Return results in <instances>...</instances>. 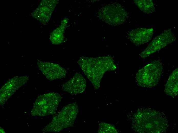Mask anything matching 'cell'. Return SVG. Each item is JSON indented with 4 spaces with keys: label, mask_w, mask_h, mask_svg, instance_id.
<instances>
[{
    "label": "cell",
    "mask_w": 178,
    "mask_h": 133,
    "mask_svg": "<svg viewBox=\"0 0 178 133\" xmlns=\"http://www.w3.org/2000/svg\"><path fill=\"white\" fill-rule=\"evenodd\" d=\"M132 118V128L139 133L164 132L168 126L164 115L150 109H138Z\"/></svg>",
    "instance_id": "6da1fadb"
},
{
    "label": "cell",
    "mask_w": 178,
    "mask_h": 133,
    "mask_svg": "<svg viewBox=\"0 0 178 133\" xmlns=\"http://www.w3.org/2000/svg\"><path fill=\"white\" fill-rule=\"evenodd\" d=\"M77 63L96 90L100 87L105 73L108 71L114 70L117 68L114 60L109 56L95 58L82 56Z\"/></svg>",
    "instance_id": "7a4b0ae2"
},
{
    "label": "cell",
    "mask_w": 178,
    "mask_h": 133,
    "mask_svg": "<svg viewBox=\"0 0 178 133\" xmlns=\"http://www.w3.org/2000/svg\"><path fill=\"white\" fill-rule=\"evenodd\" d=\"M78 111L76 102L66 105L53 117L51 122L43 129V132H59L64 129L72 126Z\"/></svg>",
    "instance_id": "3957f363"
},
{
    "label": "cell",
    "mask_w": 178,
    "mask_h": 133,
    "mask_svg": "<svg viewBox=\"0 0 178 133\" xmlns=\"http://www.w3.org/2000/svg\"><path fill=\"white\" fill-rule=\"evenodd\" d=\"M163 70L160 60L152 61L138 71L136 76L138 84L143 87L155 86L160 81Z\"/></svg>",
    "instance_id": "277c9868"
},
{
    "label": "cell",
    "mask_w": 178,
    "mask_h": 133,
    "mask_svg": "<svg viewBox=\"0 0 178 133\" xmlns=\"http://www.w3.org/2000/svg\"><path fill=\"white\" fill-rule=\"evenodd\" d=\"M62 98L60 95L55 92L40 95L34 104L31 112V115L44 116L54 114Z\"/></svg>",
    "instance_id": "5b68a950"
},
{
    "label": "cell",
    "mask_w": 178,
    "mask_h": 133,
    "mask_svg": "<svg viewBox=\"0 0 178 133\" xmlns=\"http://www.w3.org/2000/svg\"><path fill=\"white\" fill-rule=\"evenodd\" d=\"M98 15L102 21L114 26L123 24L128 17V14L124 7L116 3L102 7L99 9Z\"/></svg>",
    "instance_id": "8992f818"
},
{
    "label": "cell",
    "mask_w": 178,
    "mask_h": 133,
    "mask_svg": "<svg viewBox=\"0 0 178 133\" xmlns=\"http://www.w3.org/2000/svg\"><path fill=\"white\" fill-rule=\"evenodd\" d=\"M175 39V34L171 29L165 30L153 40L139 56L142 59L146 58L173 42Z\"/></svg>",
    "instance_id": "52a82bcc"
},
{
    "label": "cell",
    "mask_w": 178,
    "mask_h": 133,
    "mask_svg": "<svg viewBox=\"0 0 178 133\" xmlns=\"http://www.w3.org/2000/svg\"><path fill=\"white\" fill-rule=\"evenodd\" d=\"M29 79L27 76H16L8 80L0 91V104L3 105L16 91L26 83Z\"/></svg>",
    "instance_id": "ba28073f"
},
{
    "label": "cell",
    "mask_w": 178,
    "mask_h": 133,
    "mask_svg": "<svg viewBox=\"0 0 178 133\" xmlns=\"http://www.w3.org/2000/svg\"><path fill=\"white\" fill-rule=\"evenodd\" d=\"M37 64L42 73L50 81L62 79L65 77L67 71L59 64L39 60L37 61Z\"/></svg>",
    "instance_id": "9c48e42d"
},
{
    "label": "cell",
    "mask_w": 178,
    "mask_h": 133,
    "mask_svg": "<svg viewBox=\"0 0 178 133\" xmlns=\"http://www.w3.org/2000/svg\"><path fill=\"white\" fill-rule=\"evenodd\" d=\"M86 83L82 75L76 73L71 79L62 85V90L72 95H76L84 91L86 86Z\"/></svg>",
    "instance_id": "30bf717a"
},
{
    "label": "cell",
    "mask_w": 178,
    "mask_h": 133,
    "mask_svg": "<svg viewBox=\"0 0 178 133\" xmlns=\"http://www.w3.org/2000/svg\"><path fill=\"white\" fill-rule=\"evenodd\" d=\"M153 34L152 28H138L129 31L127 33L128 39L137 46L146 43L151 39Z\"/></svg>",
    "instance_id": "8fae6325"
},
{
    "label": "cell",
    "mask_w": 178,
    "mask_h": 133,
    "mask_svg": "<svg viewBox=\"0 0 178 133\" xmlns=\"http://www.w3.org/2000/svg\"><path fill=\"white\" fill-rule=\"evenodd\" d=\"M41 3L38 7L34 12V18L41 22L46 23L49 20L55 6V3L52 1H46Z\"/></svg>",
    "instance_id": "7c38bea8"
},
{
    "label": "cell",
    "mask_w": 178,
    "mask_h": 133,
    "mask_svg": "<svg viewBox=\"0 0 178 133\" xmlns=\"http://www.w3.org/2000/svg\"><path fill=\"white\" fill-rule=\"evenodd\" d=\"M178 68L173 71L170 74L165 86V93L174 97L178 94Z\"/></svg>",
    "instance_id": "4fadbf2b"
},
{
    "label": "cell",
    "mask_w": 178,
    "mask_h": 133,
    "mask_svg": "<svg viewBox=\"0 0 178 133\" xmlns=\"http://www.w3.org/2000/svg\"><path fill=\"white\" fill-rule=\"evenodd\" d=\"M138 8L146 14H150L155 11L154 4L151 0L133 1Z\"/></svg>",
    "instance_id": "5bb4252c"
},
{
    "label": "cell",
    "mask_w": 178,
    "mask_h": 133,
    "mask_svg": "<svg viewBox=\"0 0 178 133\" xmlns=\"http://www.w3.org/2000/svg\"><path fill=\"white\" fill-rule=\"evenodd\" d=\"M98 133H117V131L115 127L113 125L104 123H102L99 125Z\"/></svg>",
    "instance_id": "9a60e30c"
},
{
    "label": "cell",
    "mask_w": 178,
    "mask_h": 133,
    "mask_svg": "<svg viewBox=\"0 0 178 133\" xmlns=\"http://www.w3.org/2000/svg\"><path fill=\"white\" fill-rule=\"evenodd\" d=\"M5 131L2 128L0 127V133H5Z\"/></svg>",
    "instance_id": "2e32d148"
}]
</instances>
